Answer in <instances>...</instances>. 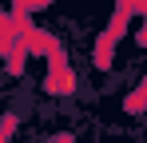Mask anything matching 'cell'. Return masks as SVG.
Returning <instances> with one entry per match:
<instances>
[{"mask_svg": "<svg viewBox=\"0 0 147 143\" xmlns=\"http://www.w3.org/2000/svg\"><path fill=\"white\" fill-rule=\"evenodd\" d=\"M48 92H64V95H68V92H76V76L64 68V64H60V68L48 76Z\"/></svg>", "mask_w": 147, "mask_h": 143, "instance_id": "6da1fadb", "label": "cell"}]
</instances>
